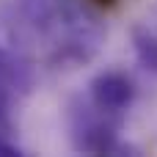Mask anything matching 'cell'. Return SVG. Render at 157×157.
Here are the masks:
<instances>
[{"instance_id": "1", "label": "cell", "mask_w": 157, "mask_h": 157, "mask_svg": "<svg viewBox=\"0 0 157 157\" xmlns=\"http://www.w3.org/2000/svg\"><path fill=\"white\" fill-rule=\"evenodd\" d=\"M11 30L41 47L44 61L58 69L88 63L102 44L99 19L86 0H14Z\"/></svg>"}, {"instance_id": "2", "label": "cell", "mask_w": 157, "mask_h": 157, "mask_svg": "<svg viewBox=\"0 0 157 157\" xmlns=\"http://www.w3.org/2000/svg\"><path fill=\"white\" fill-rule=\"evenodd\" d=\"M66 130L69 141L83 155H121L135 152L130 144L119 138L121 121L97 110L88 97H75L66 108Z\"/></svg>"}, {"instance_id": "3", "label": "cell", "mask_w": 157, "mask_h": 157, "mask_svg": "<svg viewBox=\"0 0 157 157\" xmlns=\"http://www.w3.org/2000/svg\"><path fill=\"white\" fill-rule=\"evenodd\" d=\"M86 97H88V102L97 110H102V113L124 121L127 110L135 102V83L121 69H105V72H99V75L91 77Z\"/></svg>"}, {"instance_id": "4", "label": "cell", "mask_w": 157, "mask_h": 157, "mask_svg": "<svg viewBox=\"0 0 157 157\" xmlns=\"http://www.w3.org/2000/svg\"><path fill=\"white\" fill-rule=\"evenodd\" d=\"M132 50H135L138 63L149 75H157V30H152L149 25H135L132 28Z\"/></svg>"}, {"instance_id": "5", "label": "cell", "mask_w": 157, "mask_h": 157, "mask_svg": "<svg viewBox=\"0 0 157 157\" xmlns=\"http://www.w3.org/2000/svg\"><path fill=\"white\" fill-rule=\"evenodd\" d=\"M19 155H22V149H19V146H14V144L0 132V157H19Z\"/></svg>"}, {"instance_id": "6", "label": "cell", "mask_w": 157, "mask_h": 157, "mask_svg": "<svg viewBox=\"0 0 157 157\" xmlns=\"http://www.w3.org/2000/svg\"><path fill=\"white\" fill-rule=\"evenodd\" d=\"M94 11H113V8H119L124 0H86Z\"/></svg>"}, {"instance_id": "7", "label": "cell", "mask_w": 157, "mask_h": 157, "mask_svg": "<svg viewBox=\"0 0 157 157\" xmlns=\"http://www.w3.org/2000/svg\"><path fill=\"white\" fill-rule=\"evenodd\" d=\"M155 17H157V8H155Z\"/></svg>"}]
</instances>
